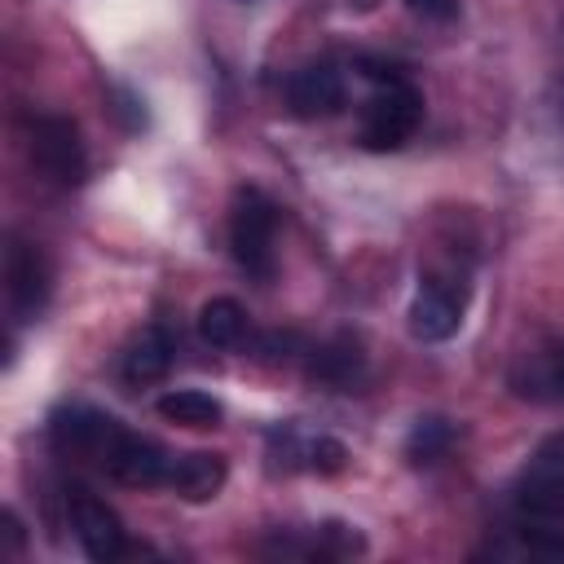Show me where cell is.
I'll use <instances>...</instances> for the list:
<instances>
[{"instance_id":"cell-16","label":"cell","mask_w":564,"mask_h":564,"mask_svg":"<svg viewBox=\"0 0 564 564\" xmlns=\"http://www.w3.org/2000/svg\"><path fill=\"white\" fill-rule=\"evenodd\" d=\"M516 392L520 397H533V401H564V344L546 348V352H533L529 357V375H511Z\"/></svg>"},{"instance_id":"cell-13","label":"cell","mask_w":564,"mask_h":564,"mask_svg":"<svg viewBox=\"0 0 564 564\" xmlns=\"http://www.w3.org/2000/svg\"><path fill=\"white\" fill-rule=\"evenodd\" d=\"M361 370H366V357L352 335H335L330 344H322L308 357V379H317L326 388H352L361 379Z\"/></svg>"},{"instance_id":"cell-6","label":"cell","mask_w":564,"mask_h":564,"mask_svg":"<svg viewBox=\"0 0 564 564\" xmlns=\"http://www.w3.org/2000/svg\"><path fill=\"white\" fill-rule=\"evenodd\" d=\"M119 432H123V423L115 414L93 410V405H62L48 414V445L66 458H88L97 467L110 454Z\"/></svg>"},{"instance_id":"cell-4","label":"cell","mask_w":564,"mask_h":564,"mask_svg":"<svg viewBox=\"0 0 564 564\" xmlns=\"http://www.w3.org/2000/svg\"><path fill=\"white\" fill-rule=\"evenodd\" d=\"M419 119H423V93L414 88V84H383L370 101H366V110H361V145L366 150H375V154H388V150H401L410 137H414V128H419Z\"/></svg>"},{"instance_id":"cell-18","label":"cell","mask_w":564,"mask_h":564,"mask_svg":"<svg viewBox=\"0 0 564 564\" xmlns=\"http://www.w3.org/2000/svg\"><path fill=\"white\" fill-rule=\"evenodd\" d=\"M344 463H348L344 441H335V436H313V441H304V467H308V471L335 476V471H344Z\"/></svg>"},{"instance_id":"cell-15","label":"cell","mask_w":564,"mask_h":564,"mask_svg":"<svg viewBox=\"0 0 564 564\" xmlns=\"http://www.w3.org/2000/svg\"><path fill=\"white\" fill-rule=\"evenodd\" d=\"M154 410L176 427H216L225 419V405L212 392H198V388H172L154 401Z\"/></svg>"},{"instance_id":"cell-21","label":"cell","mask_w":564,"mask_h":564,"mask_svg":"<svg viewBox=\"0 0 564 564\" xmlns=\"http://www.w3.org/2000/svg\"><path fill=\"white\" fill-rule=\"evenodd\" d=\"M357 70H361L366 79H379V84H401V79H405L401 66H397V62H383V57H357Z\"/></svg>"},{"instance_id":"cell-17","label":"cell","mask_w":564,"mask_h":564,"mask_svg":"<svg viewBox=\"0 0 564 564\" xmlns=\"http://www.w3.org/2000/svg\"><path fill=\"white\" fill-rule=\"evenodd\" d=\"M449 445H454V423L441 419V414H427V419H419V423L410 427V436H405V458H410L414 467H432V463H441V458L449 454Z\"/></svg>"},{"instance_id":"cell-22","label":"cell","mask_w":564,"mask_h":564,"mask_svg":"<svg viewBox=\"0 0 564 564\" xmlns=\"http://www.w3.org/2000/svg\"><path fill=\"white\" fill-rule=\"evenodd\" d=\"M0 538H4V551H22L26 546V529H22V520L13 511L0 516Z\"/></svg>"},{"instance_id":"cell-8","label":"cell","mask_w":564,"mask_h":564,"mask_svg":"<svg viewBox=\"0 0 564 564\" xmlns=\"http://www.w3.org/2000/svg\"><path fill=\"white\" fill-rule=\"evenodd\" d=\"M463 286H454L449 278H423L410 300V335L423 344H445L463 326Z\"/></svg>"},{"instance_id":"cell-12","label":"cell","mask_w":564,"mask_h":564,"mask_svg":"<svg viewBox=\"0 0 564 564\" xmlns=\"http://www.w3.org/2000/svg\"><path fill=\"white\" fill-rule=\"evenodd\" d=\"M172 352H176L172 335L163 326H145L128 344V352H123V379L128 383H154V379H163L172 370Z\"/></svg>"},{"instance_id":"cell-5","label":"cell","mask_w":564,"mask_h":564,"mask_svg":"<svg viewBox=\"0 0 564 564\" xmlns=\"http://www.w3.org/2000/svg\"><path fill=\"white\" fill-rule=\"evenodd\" d=\"M4 295H9V313L18 322H35L53 295V269H48L44 251L18 234L4 247Z\"/></svg>"},{"instance_id":"cell-2","label":"cell","mask_w":564,"mask_h":564,"mask_svg":"<svg viewBox=\"0 0 564 564\" xmlns=\"http://www.w3.org/2000/svg\"><path fill=\"white\" fill-rule=\"evenodd\" d=\"M229 251L242 273L269 282L278 273V207L260 189H238L229 207Z\"/></svg>"},{"instance_id":"cell-19","label":"cell","mask_w":564,"mask_h":564,"mask_svg":"<svg viewBox=\"0 0 564 564\" xmlns=\"http://www.w3.org/2000/svg\"><path fill=\"white\" fill-rule=\"evenodd\" d=\"M110 101H115L110 110L123 119L128 132H141V128H145V101H141L137 93H128V88H110Z\"/></svg>"},{"instance_id":"cell-7","label":"cell","mask_w":564,"mask_h":564,"mask_svg":"<svg viewBox=\"0 0 564 564\" xmlns=\"http://www.w3.org/2000/svg\"><path fill=\"white\" fill-rule=\"evenodd\" d=\"M66 516H70V529H75V538H79V546H84V555L88 560H119L123 555V546H128V538H123V520L115 516V507H106L93 489H84V485H70V494H66Z\"/></svg>"},{"instance_id":"cell-20","label":"cell","mask_w":564,"mask_h":564,"mask_svg":"<svg viewBox=\"0 0 564 564\" xmlns=\"http://www.w3.org/2000/svg\"><path fill=\"white\" fill-rule=\"evenodd\" d=\"M405 9L423 22H454L458 18V0H405Z\"/></svg>"},{"instance_id":"cell-10","label":"cell","mask_w":564,"mask_h":564,"mask_svg":"<svg viewBox=\"0 0 564 564\" xmlns=\"http://www.w3.org/2000/svg\"><path fill=\"white\" fill-rule=\"evenodd\" d=\"M286 106L295 119H330L344 110V75L330 62H308L286 79Z\"/></svg>"},{"instance_id":"cell-9","label":"cell","mask_w":564,"mask_h":564,"mask_svg":"<svg viewBox=\"0 0 564 564\" xmlns=\"http://www.w3.org/2000/svg\"><path fill=\"white\" fill-rule=\"evenodd\" d=\"M167 463H172V454H167L159 441L137 436V432H128V427L115 436L110 454L101 458V467H106L119 485H132V489L163 485V480H167Z\"/></svg>"},{"instance_id":"cell-3","label":"cell","mask_w":564,"mask_h":564,"mask_svg":"<svg viewBox=\"0 0 564 564\" xmlns=\"http://www.w3.org/2000/svg\"><path fill=\"white\" fill-rule=\"evenodd\" d=\"M26 154L35 172H44L53 185H79L88 176V150L66 115H35L26 123Z\"/></svg>"},{"instance_id":"cell-14","label":"cell","mask_w":564,"mask_h":564,"mask_svg":"<svg viewBox=\"0 0 564 564\" xmlns=\"http://www.w3.org/2000/svg\"><path fill=\"white\" fill-rule=\"evenodd\" d=\"M198 339L207 348H238L247 339V308L229 295H212L198 308Z\"/></svg>"},{"instance_id":"cell-11","label":"cell","mask_w":564,"mask_h":564,"mask_svg":"<svg viewBox=\"0 0 564 564\" xmlns=\"http://www.w3.org/2000/svg\"><path fill=\"white\" fill-rule=\"evenodd\" d=\"M225 476H229V467H225L220 454L194 449V454H176V458L167 463V480H163V485H167L176 498H185V502H212V498L225 489Z\"/></svg>"},{"instance_id":"cell-1","label":"cell","mask_w":564,"mask_h":564,"mask_svg":"<svg viewBox=\"0 0 564 564\" xmlns=\"http://www.w3.org/2000/svg\"><path fill=\"white\" fill-rule=\"evenodd\" d=\"M516 529L529 551L538 555H564V432L538 441L529 454L516 494Z\"/></svg>"}]
</instances>
